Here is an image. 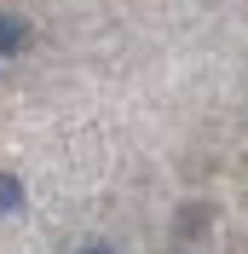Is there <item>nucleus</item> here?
Returning <instances> with one entry per match:
<instances>
[{
  "label": "nucleus",
  "instance_id": "obj_1",
  "mask_svg": "<svg viewBox=\"0 0 248 254\" xmlns=\"http://www.w3.org/2000/svg\"><path fill=\"white\" fill-rule=\"evenodd\" d=\"M23 41H29V29H23V17L0 12V58H6V52H23Z\"/></svg>",
  "mask_w": 248,
  "mask_h": 254
},
{
  "label": "nucleus",
  "instance_id": "obj_2",
  "mask_svg": "<svg viewBox=\"0 0 248 254\" xmlns=\"http://www.w3.org/2000/svg\"><path fill=\"white\" fill-rule=\"evenodd\" d=\"M12 208H23V185L12 174H0V214H12Z\"/></svg>",
  "mask_w": 248,
  "mask_h": 254
},
{
  "label": "nucleus",
  "instance_id": "obj_3",
  "mask_svg": "<svg viewBox=\"0 0 248 254\" xmlns=\"http://www.w3.org/2000/svg\"><path fill=\"white\" fill-rule=\"evenodd\" d=\"M81 254H110V249H81Z\"/></svg>",
  "mask_w": 248,
  "mask_h": 254
}]
</instances>
